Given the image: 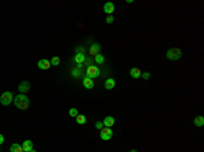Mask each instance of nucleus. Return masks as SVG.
Listing matches in <instances>:
<instances>
[{
    "label": "nucleus",
    "mask_w": 204,
    "mask_h": 152,
    "mask_svg": "<svg viewBox=\"0 0 204 152\" xmlns=\"http://www.w3.org/2000/svg\"><path fill=\"white\" fill-rule=\"evenodd\" d=\"M14 103H15V106L21 110H26L29 107V105H30V101L27 98L25 94H19L17 97H14Z\"/></svg>",
    "instance_id": "nucleus-1"
},
{
    "label": "nucleus",
    "mask_w": 204,
    "mask_h": 152,
    "mask_svg": "<svg viewBox=\"0 0 204 152\" xmlns=\"http://www.w3.org/2000/svg\"><path fill=\"white\" fill-rule=\"evenodd\" d=\"M166 57L172 61H176V60H180L182 57V50L178 49V48H172L166 52Z\"/></svg>",
    "instance_id": "nucleus-2"
},
{
    "label": "nucleus",
    "mask_w": 204,
    "mask_h": 152,
    "mask_svg": "<svg viewBox=\"0 0 204 152\" xmlns=\"http://www.w3.org/2000/svg\"><path fill=\"white\" fill-rule=\"evenodd\" d=\"M12 101H14V95L11 91H6V92H3V94L0 95V103H1L3 106L10 105Z\"/></svg>",
    "instance_id": "nucleus-3"
},
{
    "label": "nucleus",
    "mask_w": 204,
    "mask_h": 152,
    "mask_svg": "<svg viewBox=\"0 0 204 152\" xmlns=\"http://www.w3.org/2000/svg\"><path fill=\"white\" fill-rule=\"evenodd\" d=\"M99 137L102 140H105V141H109V140L113 137V130L110 128H102L99 130Z\"/></svg>",
    "instance_id": "nucleus-4"
},
{
    "label": "nucleus",
    "mask_w": 204,
    "mask_h": 152,
    "mask_svg": "<svg viewBox=\"0 0 204 152\" xmlns=\"http://www.w3.org/2000/svg\"><path fill=\"white\" fill-rule=\"evenodd\" d=\"M98 75H99V69H98L97 65H90L87 68V77L94 79V77H98Z\"/></svg>",
    "instance_id": "nucleus-5"
},
{
    "label": "nucleus",
    "mask_w": 204,
    "mask_h": 152,
    "mask_svg": "<svg viewBox=\"0 0 204 152\" xmlns=\"http://www.w3.org/2000/svg\"><path fill=\"white\" fill-rule=\"evenodd\" d=\"M37 65H38V68H40V69H44V71H46V69H49V68L52 67V65H50V61H49V60H46V58H41Z\"/></svg>",
    "instance_id": "nucleus-6"
},
{
    "label": "nucleus",
    "mask_w": 204,
    "mask_h": 152,
    "mask_svg": "<svg viewBox=\"0 0 204 152\" xmlns=\"http://www.w3.org/2000/svg\"><path fill=\"white\" fill-rule=\"evenodd\" d=\"M99 50H101V45H99V44H91L89 52H90V54H91V56H94V57H95L97 54H99Z\"/></svg>",
    "instance_id": "nucleus-7"
},
{
    "label": "nucleus",
    "mask_w": 204,
    "mask_h": 152,
    "mask_svg": "<svg viewBox=\"0 0 204 152\" xmlns=\"http://www.w3.org/2000/svg\"><path fill=\"white\" fill-rule=\"evenodd\" d=\"M18 90L21 94H25L27 91H30V83H29V81H22V83L18 86Z\"/></svg>",
    "instance_id": "nucleus-8"
},
{
    "label": "nucleus",
    "mask_w": 204,
    "mask_h": 152,
    "mask_svg": "<svg viewBox=\"0 0 204 152\" xmlns=\"http://www.w3.org/2000/svg\"><path fill=\"white\" fill-rule=\"evenodd\" d=\"M103 11H105L108 15H112V14H113V11H114V4H113L112 1H108V3H105V4H103Z\"/></svg>",
    "instance_id": "nucleus-9"
},
{
    "label": "nucleus",
    "mask_w": 204,
    "mask_h": 152,
    "mask_svg": "<svg viewBox=\"0 0 204 152\" xmlns=\"http://www.w3.org/2000/svg\"><path fill=\"white\" fill-rule=\"evenodd\" d=\"M102 124H103V126L105 128H112V126L114 125V118L113 117H105L103 118V121H102Z\"/></svg>",
    "instance_id": "nucleus-10"
},
{
    "label": "nucleus",
    "mask_w": 204,
    "mask_h": 152,
    "mask_svg": "<svg viewBox=\"0 0 204 152\" xmlns=\"http://www.w3.org/2000/svg\"><path fill=\"white\" fill-rule=\"evenodd\" d=\"M22 148H23V152H30L33 149V141L31 140H25L22 143Z\"/></svg>",
    "instance_id": "nucleus-11"
},
{
    "label": "nucleus",
    "mask_w": 204,
    "mask_h": 152,
    "mask_svg": "<svg viewBox=\"0 0 204 152\" xmlns=\"http://www.w3.org/2000/svg\"><path fill=\"white\" fill-rule=\"evenodd\" d=\"M114 87H116V80H114V79L109 77V79L105 80V88H106V90H113Z\"/></svg>",
    "instance_id": "nucleus-12"
},
{
    "label": "nucleus",
    "mask_w": 204,
    "mask_h": 152,
    "mask_svg": "<svg viewBox=\"0 0 204 152\" xmlns=\"http://www.w3.org/2000/svg\"><path fill=\"white\" fill-rule=\"evenodd\" d=\"M74 60H75V63L78 64V65H82V64L84 63V60H86V57H84L83 53H76L75 57H74Z\"/></svg>",
    "instance_id": "nucleus-13"
},
{
    "label": "nucleus",
    "mask_w": 204,
    "mask_h": 152,
    "mask_svg": "<svg viewBox=\"0 0 204 152\" xmlns=\"http://www.w3.org/2000/svg\"><path fill=\"white\" fill-rule=\"evenodd\" d=\"M83 86H84V87H86L87 90H91V88L94 87L93 79H90V77H87V76H86V77L83 79Z\"/></svg>",
    "instance_id": "nucleus-14"
},
{
    "label": "nucleus",
    "mask_w": 204,
    "mask_h": 152,
    "mask_svg": "<svg viewBox=\"0 0 204 152\" xmlns=\"http://www.w3.org/2000/svg\"><path fill=\"white\" fill-rule=\"evenodd\" d=\"M129 75L132 76L133 79H139V77H140V75H142V72H140V69H139V68H131Z\"/></svg>",
    "instance_id": "nucleus-15"
},
{
    "label": "nucleus",
    "mask_w": 204,
    "mask_h": 152,
    "mask_svg": "<svg viewBox=\"0 0 204 152\" xmlns=\"http://www.w3.org/2000/svg\"><path fill=\"white\" fill-rule=\"evenodd\" d=\"M10 152H23V148L21 144L14 143V144H11V147H10Z\"/></svg>",
    "instance_id": "nucleus-16"
},
{
    "label": "nucleus",
    "mask_w": 204,
    "mask_h": 152,
    "mask_svg": "<svg viewBox=\"0 0 204 152\" xmlns=\"http://www.w3.org/2000/svg\"><path fill=\"white\" fill-rule=\"evenodd\" d=\"M193 124H195L196 126H203L204 125V117L203 116L196 117L195 120H193Z\"/></svg>",
    "instance_id": "nucleus-17"
},
{
    "label": "nucleus",
    "mask_w": 204,
    "mask_h": 152,
    "mask_svg": "<svg viewBox=\"0 0 204 152\" xmlns=\"http://www.w3.org/2000/svg\"><path fill=\"white\" fill-rule=\"evenodd\" d=\"M86 116H83V114H79V116L76 117V122L79 124V125H84L86 124Z\"/></svg>",
    "instance_id": "nucleus-18"
},
{
    "label": "nucleus",
    "mask_w": 204,
    "mask_h": 152,
    "mask_svg": "<svg viewBox=\"0 0 204 152\" xmlns=\"http://www.w3.org/2000/svg\"><path fill=\"white\" fill-rule=\"evenodd\" d=\"M94 60H95V63H97V64H103V63H105V57H103L102 54H97V56L94 57Z\"/></svg>",
    "instance_id": "nucleus-19"
},
{
    "label": "nucleus",
    "mask_w": 204,
    "mask_h": 152,
    "mask_svg": "<svg viewBox=\"0 0 204 152\" xmlns=\"http://www.w3.org/2000/svg\"><path fill=\"white\" fill-rule=\"evenodd\" d=\"M70 116L74 117V118H76V117L79 116V112H78V109H75V107L70 109Z\"/></svg>",
    "instance_id": "nucleus-20"
},
{
    "label": "nucleus",
    "mask_w": 204,
    "mask_h": 152,
    "mask_svg": "<svg viewBox=\"0 0 204 152\" xmlns=\"http://www.w3.org/2000/svg\"><path fill=\"white\" fill-rule=\"evenodd\" d=\"M59 64H60V57L54 56V57L50 60V65H54V67H56V65H59Z\"/></svg>",
    "instance_id": "nucleus-21"
},
{
    "label": "nucleus",
    "mask_w": 204,
    "mask_h": 152,
    "mask_svg": "<svg viewBox=\"0 0 204 152\" xmlns=\"http://www.w3.org/2000/svg\"><path fill=\"white\" fill-rule=\"evenodd\" d=\"M150 72H143L142 75H140V77H143V79H144V80H148V79H150Z\"/></svg>",
    "instance_id": "nucleus-22"
},
{
    "label": "nucleus",
    "mask_w": 204,
    "mask_h": 152,
    "mask_svg": "<svg viewBox=\"0 0 204 152\" xmlns=\"http://www.w3.org/2000/svg\"><path fill=\"white\" fill-rule=\"evenodd\" d=\"M95 128H97L98 130H101L102 128H103V124H102L101 121H97V122H95Z\"/></svg>",
    "instance_id": "nucleus-23"
},
{
    "label": "nucleus",
    "mask_w": 204,
    "mask_h": 152,
    "mask_svg": "<svg viewBox=\"0 0 204 152\" xmlns=\"http://www.w3.org/2000/svg\"><path fill=\"white\" fill-rule=\"evenodd\" d=\"M113 21H114V19H113V16H112V15H108V18H106V22L109 23V25H110V23H113Z\"/></svg>",
    "instance_id": "nucleus-24"
},
{
    "label": "nucleus",
    "mask_w": 204,
    "mask_h": 152,
    "mask_svg": "<svg viewBox=\"0 0 204 152\" xmlns=\"http://www.w3.org/2000/svg\"><path fill=\"white\" fill-rule=\"evenodd\" d=\"M3 143H4V136H3V134H0V145H1Z\"/></svg>",
    "instance_id": "nucleus-25"
},
{
    "label": "nucleus",
    "mask_w": 204,
    "mask_h": 152,
    "mask_svg": "<svg viewBox=\"0 0 204 152\" xmlns=\"http://www.w3.org/2000/svg\"><path fill=\"white\" fill-rule=\"evenodd\" d=\"M72 75L75 76V77H78V75H79V71H74V72H72Z\"/></svg>",
    "instance_id": "nucleus-26"
},
{
    "label": "nucleus",
    "mask_w": 204,
    "mask_h": 152,
    "mask_svg": "<svg viewBox=\"0 0 204 152\" xmlns=\"http://www.w3.org/2000/svg\"><path fill=\"white\" fill-rule=\"evenodd\" d=\"M131 152H138V151L136 149H131Z\"/></svg>",
    "instance_id": "nucleus-27"
},
{
    "label": "nucleus",
    "mask_w": 204,
    "mask_h": 152,
    "mask_svg": "<svg viewBox=\"0 0 204 152\" xmlns=\"http://www.w3.org/2000/svg\"><path fill=\"white\" fill-rule=\"evenodd\" d=\"M30 152H37V151H36V149H31V151H30Z\"/></svg>",
    "instance_id": "nucleus-28"
}]
</instances>
